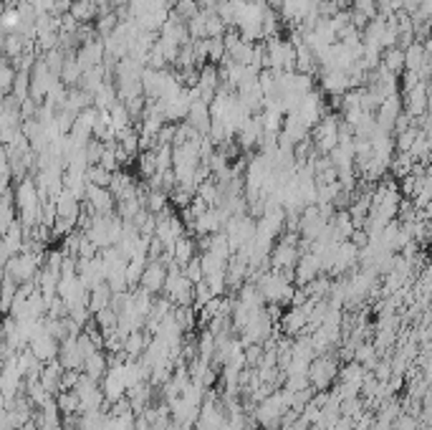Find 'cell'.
<instances>
[{
    "label": "cell",
    "instance_id": "6",
    "mask_svg": "<svg viewBox=\"0 0 432 430\" xmlns=\"http://www.w3.org/2000/svg\"><path fill=\"white\" fill-rule=\"evenodd\" d=\"M195 3H197L200 10H215V6L220 3V0H195Z\"/></svg>",
    "mask_w": 432,
    "mask_h": 430
},
{
    "label": "cell",
    "instance_id": "4",
    "mask_svg": "<svg viewBox=\"0 0 432 430\" xmlns=\"http://www.w3.org/2000/svg\"><path fill=\"white\" fill-rule=\"evenodd\" d=\"M379 64H382L389 74L399 76V74L404 71V51L397 49V46H392V49H384L382 56H379Z\"/></svg>",
    "mask_w": 432,
    "mask_h": 430
},
{
    "label": "cell",
    "instance_id": "3",
    "mask_svg": "<svg viewBox=\"0 0 432 430\" xmlns=\"http://www.w3.org/2000/svg\"><path fill=\"white\" fill-rule=\"evenodd\" d=\"M69 15L79 26H87V23H94L96 15H99V8H96L94 0H71V8H69Z\"/></svg>",
    "mask_w": 432,
    "mask_h": 430
},
{
    "label": "cell",
    "instance_id": "5",
    "mask_svg": "<svg viewBox=\"0 0 432 430\" xmlns=\"http://www.w3.org/2000/svg\"><path fill=\"white\" fill-rule=\"evenodd\" d=\"M170 13H172L180 23H188V21H192L195 15L200 13V8H197L195 0H174L172 8H170Z\"/></svg>",
    "mask_w": 432,
    "mask_h": 430
},
{
    "label": "cell",
    "instance_id": "2",
    "mask_svg": "<svg viewBox=\"0 0 432 430\" xmlns=\"http://www.w3.org/2000/svg\"><path fill=\"white\" fill-rule=\"evenodd\" d=\"M142 286L147 294H154L159 286H165V279H167V266L162 261H147L142 271Z\"/></svg>",
    "mask_w": 432,
    "mask_h": 430
},
{
    "label": "cell",
    "instance_id": "1",
    "mask_svg": "<svg viewBox=\"0 0 432 430\" xmlns=\"http://www.w3.org/2000/svg\"><path fill=\"white\" fill-rule=\"evenodd\" d=\"M84 195H87L89 210L94 215H111V210H114V195L109 193V187L89 185L87 182Z\"/></svg>",
    "mask_w": 432,
    "mask_h": 430
}]
</instances>
